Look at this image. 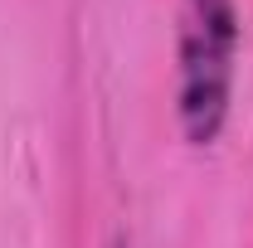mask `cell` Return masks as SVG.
<instances>
[{
    "label": "cell",
    "mask_w": 253,
    "mask_h": 248,
    "mask_svg": "<svg viewBox=\"0 0 253 248\" xmlns=\"http://www.w3.org/2000/svg\"><path fill=\"white\" fill-rule=\"evenodd\" d=\"M112 248H126V244H112Z\"/></svg>",
    "instance_id": "7a4b0ae2"
},
{
    "label": "cell",
    "mask_w": 253,
    "mask_h": 248,
    "mask_svg": "<svg viewBox=\"0 0 253 248\" xmlns=\"http://www.w3.org/2000/svg\"><path fill=\"white\" fill-rule=\"evenodd\" d=\"M239 63V5L234 0H180V131L210 146L229 122Z\"/></svg>",
    "instance_id": "6da1fadb"
}]
</instances>
